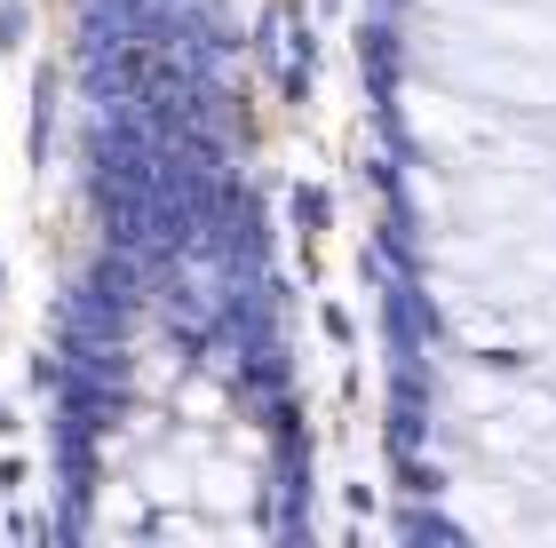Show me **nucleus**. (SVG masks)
Wrapping results in <instances>:
<instances>
[{
  "label": "nucleus",
  "mask_w": 556,
  "mask_h": 548,
  "mask_svg": "<svg viewBox=\"0 0 556 548\" xmlns=\"http://www.w3.org/2000/svg\"><path fill=\"white\" fill-rule=\"evenodd\" d=\"M453 88H477V95H501V104H556V64H525V48L509 56H429Z\"/></svg>",
  "instance_id": "obj_3"
},
{
  "label": "nucleus",
  "mask_w": 556,
  "mask_h": 548,
  "mask_svg": "<svg viewBox=\"0 0 556 548\" xmlns=\"http://www.w3.org/2000/svg\"><path fill=\"white\" fill-rule=\"evenodd\" d=\"M445 24H462L477 48H525V56H556V16L525 9V0H438Z\"/></svg>",
  "instance_id": "obj_2"
},
{
  "label": "nucleus",
  "mask_w": 556,
  "mask_h": 548,
  "mask_svg": "<svg viewBox=\"0 0 556 548\" xmlns=\"http://www.w3.org/2000/svg\"><path fill=\"white\" fill-rule=\"evenodd\" d=\"M414 136L438 152L445 167H533V152L517 143V128H501L493 112H477V104H453V95H414Z\"/></svg>",
  "instance_id": "obj_1"
}]
</instances>
